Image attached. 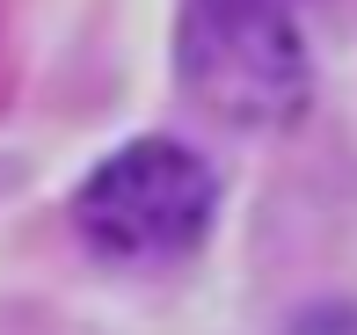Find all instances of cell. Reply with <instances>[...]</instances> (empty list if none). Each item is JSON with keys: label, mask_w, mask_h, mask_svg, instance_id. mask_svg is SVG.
<instances>
[{"label": "cell", "mask_w": 357, "mask_h": 335, "mask_svg": "<svg viewBox=\"0 0 357 335\" xmlns=\"http://www.w3.org/2000/svg\"><path fill=\"white\" fill-rule=\"evenodd\" d=\"M175 66L226 124H284L306 109V44L284 0H183Z\"/></svg>", "instance_id": "6da1fadb"}, {"label": "cell", "mask_w": 357, "mask_h": 335, "mask_svg": "<svg viewBox=\"0 0 357 335\" xmlns=\"http://www.w3.org/2000/svg\"><path fill=\"white\" fill-rule=\"evenodd\" d=\"M219 212V182L175 139H132L80 182L73 226L109 263H175L204 241Z\"/></svg>", "instance_id": "7a4b0ae2"}]
</instances>
